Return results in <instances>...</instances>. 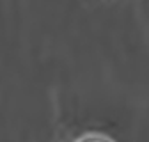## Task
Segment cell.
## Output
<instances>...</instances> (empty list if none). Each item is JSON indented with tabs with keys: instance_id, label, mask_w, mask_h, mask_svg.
Listing matches in <instances>:
<instances>
[{
	"instance_id": "cell-1",
	"label": "cell",
	"mask_w": 149,
	"mask_h": 142,
	"mask_svg": "<svg viewBox=\"0 0 149 142\" xmlns=\"http://www.w3.org/2000/svg\"><path fill=\"white\" fill-rule=\"evenodd\" d=\"M82 142H107V140H103V139H96V137H91V139H85V140H82Z\"/></svg>"
}]
</instances>
